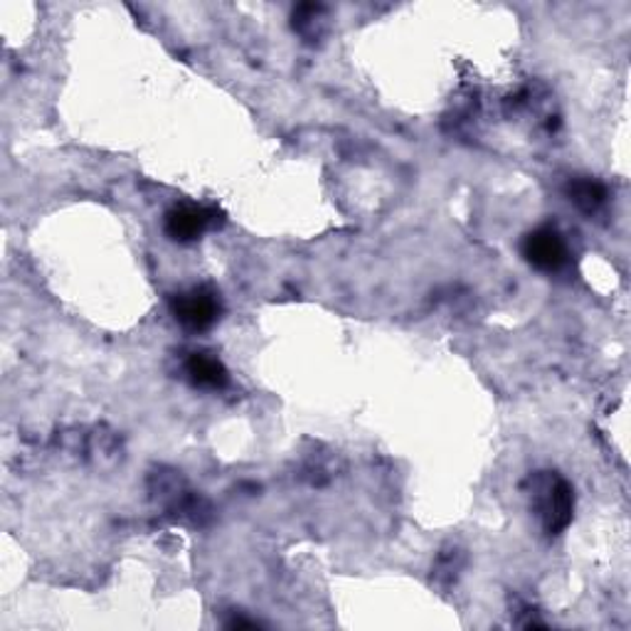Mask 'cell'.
Wrapping results in <instances>:
<instances>
[{"label":"cell","instance_id":"cell-1","mask_svg":"<svg viewBox=\"0 0 631 631\" xmlns=\"http://www.w3.org/2000/svg\"><path fill=\"white\" fill-rule=\"evenodd\" d=\"M533 509L548 535H560L572 521L574 493L570 483L558 473H538L533 479Z\"/></svg>","mask_w":631,"mask_h":631},{"label":"cell","instance_id":"cell-2","mask_svg":"<svg viewBox=\"0 0 631 631\" xmlns=\"http://www.w3.org/2000/svg\"><path fill=\"white\" fill-rule=\"evenodd\" d=\"M171 311L176 316V321L183 325L186 331H208L212 323L220 319L222 303L220 294L210 287H193L183 291V294H176L171 301Z\"/></svg>","mask_w":631,"mask_h":631},{"label":"cell","instance_id":"cell-3","mask_svg":"<svg viewBox=\"0 0 631 631\" xmlns=\"http://www.w3.org/2000/svg\"><path fill=\"white\" fill-rule=\"evenodd\" d=\"M523 257L540 272H560L568 264V244L555 228H538L523 240Z\"/></svg>","mask_w":631,"mask_h":631},{"label":"cell","instance_id":"cell-4","mask_svg":"<svg viewBox=\"0 0 631 631\" xmlns=\"http://www.w3.org/2000/svg\"><path fill=\"white\" fill-rule=\"evenodd\" d=\"M216 210L183 202L166 212V234L176 242H196L216 224Z\"/></svg>","mask_w":631,"mask_h":631},{"label":"cell","instance_id":"cell-5","mask_svg":"<svg viewBox=\"0 0 631 631\" xmlns=\"http://www.w3.org/2000/svg\"><path fill=\"white\" fill-rule=\"evenodd\" d=\"M186 375L196 388L202 390H222L230 382L228 368H224L218 358L208 353H193L186 363Z\"/></svg>","mask_w":631,"mask_h":631},{"label":"cell","instance_id":"cell-6","mask_svg":"<svg viewBox=\"0 0 631 631\" xmlns=\"http://www.w3.org/2000/svg\"><path fill=\"white\" fill-rule=\"evenodd\" d=\"M568 200L582 212H597L607 202V188L600 180L592 178H574L565 188Z\"/></svg>","mask_w":631,"mask_h":631},{"label":"cell","instance_id":"cell-7","mask_svg":"<svg viewBox=\"0 0 631 631\" xmlns=\"http://www.w3.org/2000/svg\"><path fill=\"white\" fill-rule=\"evenodd\" d=\"M224 627H228V629H257V627H262V622H257V619H247V617L234 614L230 622H224Z\"/></svg>","mask_w":631,"mask_h":631}]
</instances>
